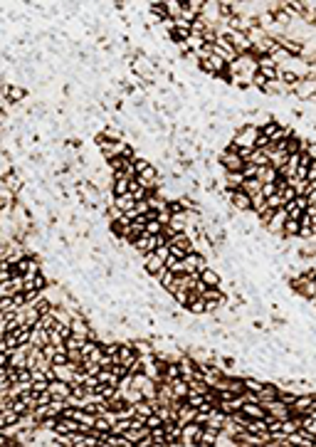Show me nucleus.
<instances>
[{
    "label": "nucleus",
    "instance_id": "f257e3e1",
    "mask_svg": "<svg viewBox=\"0 0 316 447\" xmlns=\"http://www.w3.org/2000/svg\"><path fill=\"white\" fill-rule=\"evenodd\" d=\"M257 136H259V126H255L252 121H245V124H240V129H235L232 141H230L227 148H232V151H237V148H242V146L245 148H255Z\"/></svg>",
    "mask_w": 316,
    "mask_h": 447
},
{
    "label": "nucleus",
    "instance_id": "f03ea898",
    "mask_svg": "<svg viewBox=\"0 0 316 447\" xmlns=\"http://www.w3.org/2000/svg\"><path fill=\"white\" fill-rule=\"evenodd\" d=\"M222 37H227V42L235 47L237 55H250L252 52V40L247 37V32H237V30H227Z\"/></svg>",
    "mask_w": 316,
    "mask_h": 447
},
{
    "label": "nucleus",
    "instance_id": "7ed1b4c3",
    "mask_svg": "<svg viewBox=\"0 0 316 447\" xmlns=\"http://www.w3.org/2000/svg\"><path fill=\"white\" fill-rule=\"evenodd\" d=\"M217 161H220V166L225 168V171H242L245 168V158H240V154L237 151H232V148H220L217 151Z\"/></svg>",
    "mask_w": 316,
    "mask_h": 447
},
{
    "label": "nucleus",
    "instance_id": "20e7f679",
    "mask_svg": "<svg viewBox=\"0 0 316 447\" xmlns=\"http://www.w3.org/2000/svg\"><path fill=\"white\" fill-rule=\"evenodd\" d=\"M203 430H205V425H200V423H188V425H183L180 447H198V442H200V437H203Z\"/></svg>",
    "mask_w": 316,
    "mask_h": 447
},
{
    "label": "nucleus",
    "instance_id": "39448f33",
    "mask_svg": "<svg viewBox=\"0 0 316 447\" xmlns=\"http://www.w3.org/2000/svg\"><path fill=\"white\" fill-rule=\"evenodd\" d=\"M3 99H10L13 104H25L30 97V87L25 84H3Z\"/></svg>",
    "mask_w": 316,
    "mask_h": 447
},
{
    "label": "nucleus",
    "instance_id": "423d86ee",
    "mask_svg": "<svg viewBox=\"0 0 316 447\" xmlns=\"http://www.w3.org/2000/svg\"><path fill=\"white\" fill-rule=\"evenodd\" d=\"M213 52H215L217 57H222V59L227 62V64H232V62H235L237 57H240V55L235 52V47H232V45L227 42V37H222V35L217 37V42L213 45Z\"/></svg>",
    "mask_w": 316,
    "mask_h": 447
},
{
    "label": "nucleus",
    "instance_id": "0eeeda50",
    "mask_svg": "<svg viewBox=\"0 0 316 447\" xmlns=\"http://www.w3.org/2000/svg\"><path fill=\"white\" fill-rule=\"evenodd\" d=\"M166 270V262L161 257H156V252L151 254H143V274L146 277H153V274H161Z\"/></svg>",
    "mask_w": 316,
    "mask_h": 447
},
{
    "label": "nucleus",
    "instance_id": "6e6552de",
    "mask_svg": "<svg viewBox=\"0 0 316 447\" xmlns=\"http://www.w3.org/2000/svg\"><path fill=\"white\" fill-rule=\"evenodd\" d=\"M124 143H126V141H104V143L99 146L101 158H104V161H114V158H118V156L124 154Z\"/></svg>",
    "mask_w": 316,
    "mask_h": 447
},
{
    "label": "nucleus",
    "instance_id": "1a4fd4ad",
    "mask_svg": "<svg viewBox=\"0 0 316 447\" xmlns=\"http://www.w3.org/2000/svg\"><path fill=\"white\" fill-rule=\"evenodd\" d=\"M267 156H269V166H274L276 171H282V168L287 166V161H289V154L282 151V148H276L274 143L267 148Z\"/></svg>",
    "mask_w": 316,
    "mask_h": 447
},
{
    "label": "nucleus",
    "instance_id": "9d476101",
    "mask_svg": "<svg viewBox=\"0 0 316 447\" xmlns=\"http://www.w3.org/2000/svg\"><path fill=\"white\" fill-rule=\"evenodd\" d=\"M47 390L52 393V400H64L67 395H72V383L55 378V381H50V388Z\"/></svg>",
    "mask_w": 316,
    "mask_h": 447
},
{
    "label": "nucleus",
    "instance_id": "9b49d317",
    "mask_svg": "<svg viewBox=\"0 0 316 447\" xmlns=\"http://www.w3.org/2000/svg\"><path fill=\"white\" fill-rule=\"evenodd\" d=\"M222 183H225V188L237 191V188H242L245 175H242V171H225L222 173Z\"/></svg>",
    "mask_w": 316,
    "mask_h": 447
},
{
    "label": "nucleus",
    "instance_id": "f8f14e48",
    "mask_svg": "<svg viewBox=\"0 0 316 447\" xmlns=\"http://www.w3.org/2000/svg\"><path fill=\"white\" fill-rule=\"evenodd\" d=\"M200 279H203L208 287H220V284L225 282L222 272H220V270H215V267H205V270L200 272Z\"/></svg>",
    "mask_w": 316,
    "mask_h": 447
},
{
    "label": "nucleus",
    "instance_id": "ddd939ff",
    "mask_svg": "<svg viewBox=\"0 0 316 447\" xmlns=\"http://www.w3.org/2000/svg\"><path fill=\"white\" fill-rule=\"evenodd\" d=\"M30 344H32V346H40V349H45V346L50 344V331H47V329H42V326H32Z\"/></svg>",
    "mask_w": 316,
    "mask_h": 447
},
{
    "label": "nucleus",
    "instance_id": "4468645a",
    "mask_svg": "<svg viewBox=\"0 0 316 447\" xmlns=\"http://www.w3.org/2000/svg\"><path fill=\"white\" fill-rule=\"evenodd\" d=\"M279 393H282V388L276 386V383H269V381H264V386H262V390H259V403L276 400V398H279Z\"/></svg>",
    "mask_w": 316,
    "mask_h": 447
},
{
    "label": "nucleus",
    "instance_id": "2eb2a0df",
    "mask_svg": "<svg viewBox=\"0 0 316 447\" xmlns=\"http://www.w3.org/2000/svg\"><path fill=\"white\" fill-rule=\"evenodd\" d=\"M79 428H82V423L74 420V418H59L55 432H64V435H72V432H79Z\"/></svg>",
    "mask_w": 316,
    "mask_h": 447
},
{
    "label": "nucleus",
    "instance_id": "dca6fc26",
    "mask_svg": "<svg viewBox=\"0 0 316 447\" xmlns=\"http://www.w3.org/2000/svg\"><path fill=\"white\" fill-rule=\"evenodd\" d=\"M114 205L121 210V213H129V210H134L136 208V198H134V193H126V195H118V198H114Z\"/></svg>",
    "mask_w": 316,
    "mask_h": 447
},
{
    "label": "nucleus",
    "instance_id": "f3484780",
    "mask_svg": "<svg viewBox=\"0 0 316 447\" xmlns=\"http://www.w3.org/2000/svg\"><path fill=\"white\" fill-rule=\"evenodd\" d=\"M257 178L262 183H276V180H279V171H276L274 166H262L259 173H257Z\"/></svg>",
    "mask_w": 316,
    "mask_h": 447
},
{
    "label": "nucleus",
    "instance_id": "a211bd4d",
    "mask_svg": "<svg viewBox=\"0 0 316 447\" xmlns=\"http://www.w3.org/2000/svg\"><path fill=\"white\" fill-rule=\"evenodd\" d=\"M262 180L259 178H245V183H242V191L247 193V195H259L262 193Z\"/></svg>",
    "mask_w": 316,
    "mask_h": 447
},
{
    "label": "nucleus",
    "instance_id": "6ab92c4d",
    "mask_svg": "<svg viewBox=\"0 0 316 447\" xmlns=\"http://www.w3.org/2000/svg\"><path fill=\"white\" fill-rule=\"evenodd\" d=\"M171 383H173V398H188V395H190V383H188V381L176 378V381H171Z\"/></svg>",
    "mask_w": 316,
    "mask_h": 447
},
{
    "label": "nucleus",
    "instance_id": "aec40b11",
    "mask_svg": "<svg viewBox=\"0 0 316 447\" xmlns=\"http://www.w3.org/2000/svg\"><path fill=\"white\" fill-rule=\"evenodd\" d=\"M217 445V430H213V428H205L203 430V437H200V442H198V447H215Z\"/></svg>",
    "mask_w": 316,
    "mask_h": 447
},
{
    "label": "nucleus",
    "instance_id": "412c9836",
    "mask_svg": "<svg viewBox=\"0 0 316 447\" xmlns=\"http://www.w3.org/2000/svg\"><path fill=\"white\" fill-rule=\"evenodd\" d=\"M141 393H143V398H146V400H156V398H158V381L148 378V381L141 386Z\"/></svg>",
    "mask_w": 316,
    "mask_h": 447
},
{
    "label": "nucleus",
    "instance_id": "4be33fe9",
    "mask_svg": "<svg viewBox=\"0 0 316 447\" xmlns=\"http://www.w3.org/2000/svg\"><path fill=\"white\" fill-rule=\"evenodd\" d=\"M247 163H252V166H269V156H267V151H259V148H255V151L250 154V158H247Z\"/></svg>",
    "mask_w": 316,
    "mask_h": 447
},
{
    "label": "nucleus",
    "instance_id": "5701e85b",
    "mask_svg": "<svg viewBox=\"0 0 316 447\" xmlns=\"http://www.w3.org/2000/svg\"><path fill=\"white\" fill-rule=\"evenodd\" d=\"M163 3H166L168 18L171 20H178L180 18V10H183V0H163Z\"/></svg>",
    "mask_w": 316,
    "mask_h": 447
},
{
    "label": "nucleus",
    "instance_id": "b1692460",
    "mask_svg": "<svg viewBox=\"0 0 316 447\" xmlns=\"http://www.w3.org/2000/svg\"><path fill=\"white\" fill-rule=\"evenodd\" d=\"M188 311H190V314H195V316H205V314H208V309H205V299H203V296L193 299V302L188 304Z\"/></svg>",
    "mask_w": 316,
    "mask_h": 447
},
{
    "label": "nucleus",
    "instance_id": "393cba45",
    "mask_svg": "<svg viewBox=\"0 0 316 447\" xmlns=\"http://www.w3.org/2000/svg\"><path fill=\"white\" fill-rule=\"evenodd\" d=\"M20 420V413H15L13 408L10 410H0V428H5V425H15Z\"/></svg>",
    "mask_w": 316,
    "mask_h": 447
},
{
    "label": "nucleus",
    "instance_id": "a878e982",
    "mask_svg": "<svg viewBox=\"0 0 316 447\" xmlns=\"http://www.w3.org/2000/svg\"><path fill=\"white\" fill-rule=\"evenodd\" d=\"M151 437H153L156 447H168V440H166V430H163V425H161V428H153V430H151Z\"/></svg>",
    "mask_w": 316,
    "mask_h": 447
},
{
    "label": "nucleus",
    "instance_id": "bb28decb",
    "mask_svg": "<svg viewBox=\"0 0 316 447\" xmlns=\"http://www.w3.org/2000/svg\"><path fill=\"white\" fill-rule=\"evenodd\" d=\"M299 230H301V225H299V220H287L284 222V237H299Z\"/></svg>",
    "mask_w": 316,
    "mask_h": 447
},
{
    "label": "nucleus",
    "instance_id": "cd10ccee",
    "mask_svg": "<svg viewBox=\"0 0 316 447\" xmlns=\"http://www.w3.org/2000/svg\"><path fill=\"white\" fill-rule=\"evenodd\" d=\"M97 393L104 398V400H109V398H114V395H118V388L116 386H111V383H99V388H97Z\"/></svg>",
    "mask_w": 316,
    "mask_h": 447
},
{
    "label": "nucleus",
    "instance_id": "c85d7f7f",
    "mask_svg": "<svg viewBox=\"0 0 316 447\" xmlns=\"http://www.w3.org/2000/svg\"><path fill=\"white\" fill-rule=\"evenodd\" d=\"M176 378H183V376H180V366H178V361L168 363L166 373H163V381H176Z\"/></svg>",
    "mask_w": 316,
    "mask_h": 447
},
{
    "label": "nucleus",
    "instance_id": "c756f323",
    "mask_svg": "<svg viewBox=\"0 0 316 447\" xmlns=\"http://www.w3.org/2000/svg\"><path fill=\"white\" fill-rule=\"evenodd\" d=\"M72 445L74 447H89V432H72Z\"/></svg>",
    "mask_w": 316,
    "mask_h": 447
},
{
    "label": "nucleus",
    "instance_id": "7c9ffc66",
    "mask_svg": "<svg viewBox=\"0 0 316 447\" xmlns=\"http://www.w3.org/2000/svg\"><path fill=\"white\" fill-rule=\"evenodd\" d=\"M35 326H42V329L52 331V329L57 326V319H55V316H52V311H50V314H42V316H40V321H37Z\"/></svg>",
    "mask_w": 316,
    "mask_h": 447
},
{
    "label": "nucleus",
    "instance_id": "2f4dec72",
    "mask_svg": "<svg viewBox=\"0 0 316 447\" xmlns=\"http://www.w3.org/2000/svg\"><path fill=\"white\" fill-rule=\"evenodd\" d=\"M269 57L274 59V64H276V67H282V64H284V62H287V59L292 57V55H289L287 50H282V47H276V50H274V52H272Z\"/></svg>",
    "mask_w": 316,
    "mask_h": 447
},
{
    "label": "nucleus",
    "instance_id": "473e14b6",
    "mask_svg": "<svg viewBox=\"0 0 316 447\" xmlns=\"http://www.w3.org/2000/svg\"><path fill=\"white\" fill-rule=\"evenodd\" d=\"M299 423H301L304 430H309V432L316 437V418H311V415H299Z\"/></svg>",
    "mask_w": 316,
    "mask_h": 447
},
{
    "label": "nucleus",
    "instance_id": "72a5a7b5",
    "mask_svg": "<svg viewBox=\"0 0 316 447\" xmlns=\"http://www.w3.org/2000/svg\"><path fill=\"white\" fill-rule=\"evenodd\" d=\"M5 311H18L13 296H0V314H5Z\"/></svg>",
    "mask_w": 316,
    "mask_h": 447
},
{
    "label": "nucleus",
    "instance_id": "f704fd0d",
    "mask_svg": "<svg viewBox=\"0 0 316 447\" xmlns=\"http://www.w3.org/2000/svg\"><path fill=\"white\" fill-rule=\"evenodd\" d=\"M205 45H208V42L203 40V35H193L190 40H188V47H190V52H198V50H200V47H205Z\"/></svg>",
    "mask_w": 316,
    "mask_h": 447
},
{
    "label": "nucleus",
    "instance_id": "c9c22d12",
    "mask_svg": "<svg viewBox=\"0 0 316 447\" xmlns=\"http://www.w3.org/2000/svg\"><path fill=\"white\" fill-rule=\"evenodd\" d=\"M279 195H282V200H284V205H287V203H292V200L296 198V191H294V188H292V185L287 183V185H284V188H279Z\"/></svg>",
    "mask_w": 316,
    "mask_h": 447
},
{
    "label": "nucleus",
    "instance_id": "e433bc0d",
    "mask_svg": "<svg viewBox=\"0 0 316 447\" xmlns=\"http://www.w3.org/2000/svg\"><path fill=\"white\" fill-rule=\"evenodd\" d=\"M269 146H272V138L264 136V134L259 131V136H257V141H255V148H259V151H267Z\"/></svg>",
    "mask_w": 316,
    "mask_h": 447
},
{
    "label": "nucleus",
    "instance_id": "4c0bfd02",
    "mask_svg": "<svg viewBox=\"0 0 316 447\" xmlns=\"http://www.w3.org/2000/svg\"><path fill=\"white\" fill-rule=\"evenodd\" d=\"M188 403H190L193 408H200V405L205 403V395H203V393H195V390H190V395H188Z\"/></svg>",
    "mask_w": 316,
    "mask_h": 447
},
{
    "label": "nucleus",
    "instance_id": "58836bf2",
    "mask_svg": "<svg viewBox=\"0 0 316 447\" xmlns=\"http://www.w3.org/2000/svg\"><path fill=\"white\" fill-rule=\"evenodd\" d=\"M267 84H269V82H267V77H264V74H259V72H257L255 77H252V87H255V89L264 92V87H267Z\"/></svg>",
    "mask_w": 316,
    "mask_h": 447
},
{
    "label": "nucleus",
    "instance_id": "ea45409f",
    "mask_svg": "<svg viewBox=\"0 0 316 447\" xmlns=\"http://www.w3.org/2000/svg\"><path fill=\"white\" fill-rule=\"evenodd\" d=\"M267 205H269L272 210H279V208H284V200H282L279 193H274L272 198H267Z\"/></svg>",
    "mask_w": 316,
    "mask_h": 447
},
{
    "label": "nucleus",
    "instance_id": "a19ab883",
    "mask_svg": "<svg viewBox=\"0 0 316 447\" xmlns=\"http://www.w3.org/2000/svg\"><path fill=\"white\" fill-rule=\"evenodd\" d=\"M146 233H148V235H161V233H163V225H161L158 220H151L148 225H146Z\"/></svg>",
    "mask_w": 316,
    "mask_h": 447
},
{
    "label": "nucleus",
    "instance_id": "79ce46f5",
    "mask_svg": "<svg viewBox=\"0 0 316 447\" xmlns=\"http://www.w3.org/2000/svg\"><path fill=\"white\" fill-rule=\"evenodd\" d=\"M146 425H148L151 430H153V428H161V425H163V418L158 415V413H151V415L146 418Z\"/></svg>",
    "mask_w": 316,
    "mask_h": 447
},
{
    "label": "nucleus",
    "instance_id": "37998d69",
    "mask_svg": "<svg viewBox=\"0 0 316 447\" xmlns=\"http://www.w3.org/2000/svg\"><path fill=\"white\" fill-rule=\"evenodd\" d=\"M279 400H282L284 405H289V408H292V405L296 403V393H292V390H282V393H279Z\"/></svg>",
    "mask_w": 316,
    "mask_h": 447
},
{
    "label": "nucleus",
    "instance_id": "c03bdc74",
    "mask_svg": "<svg viewBox=\"0 0 316 447\" xmlns=\"http://www.w3.org/2000/svg\"><path fill=\"white\" fill-rule=\"evenodd\" d=\"M257 173H259V166L245 163V168H242V175H245V178H257Z\"/></svg>",
    "mask_w": 316,
    "mask_h": 447
},
{
    "label": "nucleus",
    "instance_id": "a18cd8bd",
    "mask_svg": "<svg viewBox=\"0 0 316 447\" xmlns=\"http://www.w3.org/2000/svg\"><path fill=\"white\" fill-rule=\"evenodd\" d=\"M274 193H279V191H276V183H264L262 185V195L264 198H272Z\"/></svg>",
    "mask_w": 316,
    "mask_h": 447
},
{
    "label": "nucleus",
    "instance_id": "49530a36",
    "mask_svg": "<svg viewBox=\"0 0 316 447\" xmlns=\"http://www.w3.org/2000/svg\"><path fill=\"white\" fill-rule=\"evenodd\" d=\"M57 351H59V346H55V344H47V346L42 349V353H45V358H50V361H52V358L57 356ZM52 366H55V363H52Z\"/></svg>",
    "mask_w": 316,
    "mask_h": 447
},
{
    "label": "nucleus",
    "instance_id": "de8ad7c7",
    "mask_svg": "<svg viewBox=\"0 0 316 447\" xmlns=\"http://www.w3.org/2000/svg\"><path fill=\"white\" fill-rule=\"evenodd\" d=\"M57 423H59V418H45V420H40V428H45V430H55V428H57Z\"/></svg>",
    "mask_w": 316,
    "mask_h": 447
},
{
    "label": "nucleus",
    "instance_id": "09e8293b",
    "mask_svg": "<svg viewBox=\"0 0 316 447\" xmlns=\"http://www.w3.org/2000/svg\"><path fill=\"white\" fill-rule=\"evenodd\" d=\"M156 257H161V259H163V262H166V259L171 257V247H168V245H161V247H158V250H156Z\"/></svg>",
    "mask_w": 316,
    "mask_h": 447
},
{
    "label": "nucleus",
    "instance_id": "8fccbe9b",
    "mask_svg": "<svg viewBox=\"0 0 316 447\" xmlns=\"http://www.w3.org/2000/svg\"><path fill=\"white\" fill-rule=\"evenodd\" d=\"M168 247H171V254H173V257H178V259H183V257L188 254V250H183L180 245H168Z\"/></svg>",
    "mask_w": 316,
    "mask_h": 447
},
{
    "label": "nucleus",
    "instance_id": "3c124183",
    "mask_svg": "<svg viewBox=\"0 0 316 447\" xmlns=\"http://www.w3.org/2000/svg\"><path fill=\"white\" fill-rule=\"evenodd\" d=\"M252 151H255V148H245V146H242V148H237V154H240V158H245V161L250 158V154H252Z\"/></svg>",
    "mask_w": 316,
    "mask_h": 447
},
{
    "label": "nucleus",
    "instance_id": "603ef678",
    "mask_svg": "<svg viewBox=\"0 0 316 447\" xmlns=\"http://www.w3.org/2000/svg\"><path fill=\"white\" fill-rule=\"evenodd\" d=\"M138 447H156V442H153V437L148 435V437H143V440L138 442Z\"/></svg>",
    "mask_w": 316,
    "mask_h": 447
},
{
    "label": "nucleus",
    "instance_id": "864d4df0",
    "mask_svg": "<svg viewBox=\"0 0 316 447\" xmlns=\"http://www.w3.org/2000/svg\"><path fill=\"white\" fill-rule=\"evenodd\" d=\"M311 185H314V188H311V193L306 198H309V205H316V183H311Z\"/></svg>",
    "mask_w": 316,
    "mask_h": 447
},
{
    "label": "nucleus",
    "instance_id": "5fc2aeb1",
    "mask_svg": "<svg viewBox=\"0 0 316 447\" xmlns=\"http://www.w3.org/2000/svg\"><path fill=\"white\" fill-rule=\"evenodd\" d=\"M309 156H311V161L316 163V141H311V146H309V151H306Z\"/></svg>",
    "mask_w": 316,
    "mask_h": 447
}]
</instances>
